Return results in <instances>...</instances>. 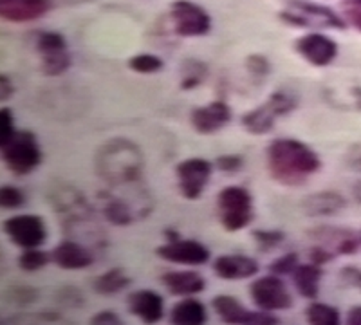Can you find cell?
Returning a JSON list of instances; mask_svg holds the SVG:
<instances>
[{
  "mask_svg": "<svg viewBox=\"0 0 361 325\" xmlns=\"http://www.w3.org/2000/svg\"><path fill=\"white\" fill-rule=\"evenodd\" d=\"M90 324L118 325V324H121V318H119L118 313H114V311H99V313L92 314V318H90Z\"/></svg>",
  "mask_w": 361,
  "mask_h": 325,
  "instance_id": "cell-41",
  "label": "cell"
},
{
  "mask_svg": "<svg viewBox=\"0 0 361 325\" xmlns=\"http://www.w3.org/2000/svg\"><path fill=\"white\" fill-rule=\"evenodd\" d=\"M282 2H286V4H289V2H295V0H282Z\"/></svg>",
  "mask_w": 361,
  "mask_h": 325,
  "instance_id": "cell-46",
  "label": "cell"
},
{
  "mask_svg": "<svg viewBox=\"0 0 361 325\" xmlns=\"http://www.w3.org/2000/svg\"><path fill=\"white\" fill-rule=\"evenodd\" d=\"M300 266V259L296 253H286L269 264V273L279 276H291L293 271Z\"/></svg>",
  "mask_w": 361,
  "mask_h": 325,
  "instance_id": "cell-33",
  "label": "cell"
},
{
  "mask_svg": "<svg viewBox=\"0 0 361 325\" xmlns=\"http://www.w3.org/2000/svg\"><path fill=\"white\" fill-rule=\"evenodd\" d=\"M156 255L166 262L179 264V266H202L209 260L212 253L202 243L195 239L166 240L156 247Z\"/></svg>",
  "mask_w": 361,
  "mask_h": 325,
  "instance_id": "cell-14",
  "label": "cell"
},
{
  "mask_svg": "<svg viewBox=\"0 0 361 325\" xmlns=\"http://www.w3.org/2000/svg\"><path fill=\"white\" fill-rule=\"evenodd\" d=\"M15 94V85L8 75H0V102H9Z\"/></svg>",
  "mask_w": 361,
  "mask_h": 325,
  "instance_id": "cell-42",
  "label": "cell"
},
{
  "mask_svg": "<svg viewBox=\"0 0 361 325\" xmlns=\"http://www.w3.org/2000/svg\"><path fill=\"white\" fill-rule=\"evenodd\" d=\"M128 69L137 75H156L164 69L163 58L152 53H140L128 60Z\"/></svg>",
  "mask_w": 361,
  "mask_h": 325,
  "instance_id": "cell-30",
  "label": "cell"
},
{
  "mask_svg": "<svg viewBox=\"0 0 361 325\" xmlns=\"http://www.w3.org/2000/svg\"><path fill=\"white\" fill-rule=\"evenodd\" d=\"M345 165L349 166L353 172H361V137L353 143L345 154Z\"/></svg>",
  "mask_w": 361,
  "mask_h": 325,
  "instance_id": "cell-39",
  "label": "cell"
},
{
  "mask_svg": "<svg viewBox=\"0 0 361 325\" xmlns=\"http://www.w3.org/2000/svg\"><path fill=\"white\" fill-rule=\"evenodd\" d=\"M295 51L312 67H327L336 60L338 44L327 35L312 31L295 42Z\"/></svg>",
  "mask_w": 361,
  "mask_h": 325,
  "instance_id": "cell-15",
  "label": "cell"
},
{
  "mask_svg": "<svg viewBox=\"0 0 361 325\" xmlns=\"http://www.w3.org/2000/svg\"><path fill=\"white\" fill-rule=\"evenodd\" d=\"M347 199L334 190H322L305 195L302 201V211L307 217H333L347 208Z\"/></svg>",
  "mask_w": 361,
  "mask_h": 325,
  "instance_id": "cell-21",
  "label": "cell"
},
{
  "mask_svg": "<svg viewBox=\"0 0 361 325\" xmlns=\"http://www.w3.org/2000/svg\"><path fill=\"white\" fill-rule=\"evenodd\" d=\"M360 243H361V231H360Z\"/></svg>",
  "mask_w": 361,
  "mask_h": 325,
  "instance_id": "cell-47",
  "label": "cell"
},
{
  "mask_svg": "<svg viewBox=\"0 0 361 325\" xmlns=\"http://www.w3.org/2000/svg\"><path fill=\"white\" fill-rule=\"evenodd\" d=\"M2 230L8 235V239L22 250L40 247L47 240V226L44 219L35 214L11 215L4 219Z\"/></svg>",
  "mask_w": 361,
  "mask_h": 325,
  "instance_id": "cell-12",
  "label": "cell"
},
{
  "mask_svg": "<svg viewBox=\"0 0 361 325\" xmlns=\"http://www.w3.org/2000/svg\"><path fill=\"white\" fill-rule=\"evenodd\" d=\"M217 217L230 233L244 230L255 219L253 195L244 186H226L217 195Z\"/></svg>",
  "mask_w": 361,
  "mask_h": 325,
  "instance_id": "cell-6",
  "label": "cell"
},
{
  "mask_svg": "<svg viewBox=\"0 0 361 325\" xmlns=\"http://www.w3.org/2000/svg\"><path fill=\"white\" fill-rule=\"evenodd\" d=\"M37 297L38 291L31 286H15V291H13V300L22 302V304H31L37 300Z\"/></svg>",
  "mask_w": 361,
  "mask_h": 325,
  "instance_id": "cell-40",
  "label": "cell"
},
{
  "mask_svg": "<svg viewBox=\"0 0 361 325\" xmlns=\"http://www.w3.org/2000/svg\"><path fill=\"white\" fill-rule=\"evenodd\" d=\"M208 75L209 69L202 60L188 58V60L180 63L179 89L180 91H193V89H197V87H201L206 82Z\"/></svg>",
  "mask_w": 361,
  "mask_h": 325,
  "instance_id": "cell-27",
  "label": "cell"
},
{
  "mask_svg": "<svg viewBox=\"0 0 361 325\" xmlns=\"http://www.w3.org/2000/svg\"><path fill=\"white\" fill-rule=\"evenodd\" d=\"M215 165L204 157H188L177 163L176 177L180 195L188 201H197L208 186Z\"/></svg>",
  "mask_w": 361,
  "mask_h": 325,
  "instance_id": "cell-11",
  "label": "cell"
},
{
  "mask_svg": "<svg viewBox=\"0 0 361 325\" xmlns=\"http://www.w3.org/2000/svg\"><path fill=\"white\" fill-rule=\"evenodd\" d=\"M25 204V195L20 188L11 185H4L0 188V206L4 210H18Z\"/></svg>",
  "mask_w": 361,
  "mask_h": 325,
  "instance_id": "cell-32",
  "label": "cell"
},
{
  "mask_svg": "<svg viewBox=\"0 0 361 325\" xmlns=\"http://www.w3.org/2000/svg\"><path fill=\"white\" fill-rule=\"evenodd\" d=\"M307 257L309 262H314L318 264V266H325V264L333 262V260L336 259V255H334L333 251L327 250V247L322 246V244H314V246L307 251Z\"/></svg>",
  "mask_w": 361,
  "mask_h": 325,
  "instance_id": "cell-38",
  "label": "cell"
},
{
  "mask_svg": "<svg viewBox=\"0 0 361 325\" xmlns=\"http://www.w3.org/2000/svg\"><path fill=\"white\" fill-rule=\"evenodd\" d=\"M305 318L311 325H340L341 313L334 305L311 300V304L305 309Z\"/></svg>",
  "mask_w": 361,
  "mask_h": 325,
  "instance_id": "cell-28",
  "label": "cell"
},
{
  "mask_svg": "<svg viewBox=\"0 0 361 325\" xmlns=\"http://www.w3.org/2000/svg\"><path fill=\"white\" fill-rule=\"evenodd\" d=\"M127 307L132 317L140 318L143 324H157L164 317V300L152 289H137L127 298Z\"/></svg>",
  "mask_w": 361,
  "mask_h": 325,
  "instance_id": "cell-19",
  "label": "cell"
},
{
  "mask_svg": "<svg viewBox=\"0 0 361 325\" xmlns=\"http://www.w3.org/2000/svg\"><path fill=\"white\" fill-rule=\"evenodd\" d=\"M170 20L177 37L199 38L212 31L209 13L192 0H173L170 4Z\"/></svg>",
  "mask_w": 361,
  "mask_h": 325,
  "instance_id": "cell-8",
  "label": "cell"
},
{
  "mask_svg": "<svg viewBox=\"0 0 361 325\" xmlns=\"http://www.w3.org/2000/svg\"><path fill=\"white\" fill-rule=\"evenodd\" d=\"M0 154L4 165L15 176H29L44 159L37 134L31 130L15 132L8 141L0 143Z\"/></svg>",
  "mask_w": 361,
  "mask_h": 325,
  "instance_id": "cell-5",
  "label": "cell"
},
{
  "mask_svg": "<svg viewBox=\"0 0 361 325\" xmlns=\"http://www.w3.org/2000/svg\"><path fill=\"white\" fill-rule=\"evenodd\" d=\"M99 202H102V215L107 223L112 226H130L132 223L147 217L152 211V201L145 188L134 190L130 199L127 195H119L118 190L112 188L111 192L99 194Z\"/></svg>",
  "mask_w": 361,
  "mask_h": 325,
  "instance_id": "cell-3",
  "label": "cell"
},
{
  "mask_svg": "<svg viewBox=\"0 0 361 325\" xmlns=\"http://www.w3.org/2000/svg\"><path fill=\"white\" fill-rule=\"evenodd\" d=\"M255 244L260 251H271L279 247L286 240V231L279 228H271V230H253L251 231Z\"/></svg>",
  "mask_w": 361,
  "mask_h": 325,
  "instance_id": "cell-31",
  "label": "cell"
},
{
  "mask_svg": "<svg viewBox=\"0 0 361 325\" xmlns=\"http://www.w3.org/2000/svg\"><path fill=\"white\" fill-rule=\"evenodd\" d=\"M298 109V98L286 91H276L269 98L251 109L240 118V125L251 136H266L275 128L276 121L283 116H289Z\"/></svg>",
  "mask_w": 361,
  "mask_h": 325,
  "instance_id": "cell-4",
  "label": "cell"
},
{
  "mask_svg": "<svg viewBox=\"0 0 361 325\" xmlns=\"http://www.w3.org/2000/svg\"><path fill=\"white\" fill-rule=\"evenodd\" d=\"M233 118V111L226 102L217 99L208 105L192 109L190 112V125L201 136H212L221 132Z\"/></svg>",
  "mask_w": 361,
  "mask_h": 325,
  "instance_id": "cell-17",
  "label": "cell"
},
{
  "mask_svg": "<svg viewBox=\"0 0 361 325\" xmlns=\"http://www.w3.org/2000/svg\"><path fill=\"white\" fill-rule=\"evenodd\" d=\"M214 165L222 173H237L243 170L244 157L238 154H221L215 157Z\"/></svg>",
  "mask_w": 361,
  "mask_h": 325,
  "instance_id": "cell-35",
  "label": "cell"
},
{
  "mask_svg": "<svg viewBox=\"0 0 361 325\" xmlns=\"http://www.w3.org/2000/svg\"><path fill=\"white\" fill-rule=\"evenodd\" d=\"M49 9V0H0V17L13 24L38 20Z\"/></svg>",
  "mask_w": 361,
  "mask_h": 325,
  "instance_id": "cell-20",
  "label": "cell"
},
{
  "mask_svg": "<svg viewBox=\"0 0 361 325\" xmlns=\"http://www.w3.org/2000/svg\"><path fill=\"white\" fill-rule=\"evenodd\" d=\"M37 53L40 56L42 73L45 76H62L73 66L67 40L62 33L44 31L37 37Z\"/></svg>",
  "mask_w": 361,
  "mask_h": 325,
  "instance_id": "cell-9",
  "label": "cell"
},
{
  "mask_svg": "<svg viewBox=\"0 0 361 325\" xmlns=\"http://www.w3.org/2000/svg\"><path fill=\"white\" fill-rule=\"evenodd\" d=\"M347 324L349 325H361V305H354L347 311Z\"/></svg>",
  "mask_w": 361,
  "mask_h": 325,
  "instance_id": "cell-43",
  "label": "cell"
},
{
  "mask_svg": "<svg viewBox=\"0 0 361 325\" xmlns=\"http://www.w3.org/2000/svg\"><path fill=\"white\" fill-rule=\"evenodd\" d=\"M49 262H53L51 253L42 251L40 247H27L18 257V268L25 273H37L44 269Z\"/></svg>",
  "mask_w": 361,
  "mask_h": 325,
  "instance_id": "cell-29",
  "label": "cell"
},
{
  "mask_svg": "<svg viewBox=\"0 0 361 325\" xmlns=\"http://www.w3.org/2000/svg\"><path fill=\"white\" fill-rule=\"evenodd\" d=\"M250 297L257 309L260 311H267V313H276V311H288L295 305L293 302L291 293H289L288 286L279 275L260 276V278L253 280L250 286Z\"/></svg>",
  "mask_w": 361,
  "mask_h": 325,
  "instance_id": "cell-10",
  "label": "cell"
},
{
  "mask_svg": "<svg viewBox=\"0 0 361 325\" xmlns=\"http://www.w3.org/2000/svg\"><path fill=\"white\" fill-rule=\"evenodd\" d=\"M51 259L56 264L60 269H67V271H78V269H87L94 264L96 255L92 247L85 246L78 240L67 239L63 243L58 244L51 251Z\"/></svg>",
  "mask_w": 361,
  "mask_h": 325,
  "instance_id": "cell-18",
  "label": "cell"
},
{
  "mask_svg": "<svg viewBox=\"0 0 361 325\" xmlns=\"http://www.w3.org/2000/svg\"><path fill=\"white\" fill-rule=\"evenodd\" d=\"M17 132L15 127V114L9 107L0 109V143L8 141Z\"/></svg>",
  "mask_w": 361,
  "mask_h": 325,
  "instance_id": "cell-37",
  "label": "cell"
},
{
  "mask_svg": "<svg viewBox=\"0 0 361 325\" xmlns=\"http://www.w3.org/2000/svg\"><path fill=\"white\" fill-rule=\"evenodd\" d=\"M214 273L222 280H246L259 273L260 266L253 257L219 255L214 260Z\"/></svg>",
  "mask_w": 361,
  "mask_h": 325,
  "instance_id": "cell-22",
  "label": "cell"
},
{
  "mask_svg": "<svg viewBox=\"0 0 361 325\" xmlns=\"http://www.w3.org/2000/svg\"><path fill=\"white\" fill-rule=\"evenodd\" d=\"M212 307L221 318V321L228 325H276L279 318L267 311H250L243 305V302L231 295H217L212 300Z\"/></svg>",
  "mask_w": 361,
  "mask_h": 325,
  "instance_id": "cell-13",
  "label": "cell"
},
{
  "mask_svg": "<svg viewBox=\"0 0 361 325\" xmlns=\"http://www.w3.org/2000/svg\"><path fill=\"white\" fill-rule=\"evenodd\" d=\"M350 195H353V199L357 204H361V179H357V181L350 186Z\"/></svg>",
  "mask_w": 361,
  "mask_h": 325,
  "instance_id": "cell-44",
  "label": "cell"
},
{
  "mask_svg": "<svg viewBox=\"0 0 361 325\" xmlns=\"http://www.w3.org/2000/svg\"><path fill=\"white\" fill-rule=\"evenodd\" d=\"M341 8L345 22L361 31V0H343Z\"/></svg>",
  "mask_w": 361,
  "mask_h": 325,
  "instance_id": "cell-36",
  "label": "cell"
},
{
  "mask_svg": "<svg viewBox=\"0 0 361 325\" xmlns=\"http://www.w3.org/2000/svg\"><path fill=\"white\" fill-rule=\"evenodd\" d=\"M354 286H357V288L361 289V269H357V273H356V280H354Z\"/></svg>",
  "mask_w": 361,
  "mask_h": 325,
  "instance_id": "cell-45",
  "label": "cell"
},
{
  "mask_svg": "<svg viewBox=\"0 0 361 325\" xmlns=\"http://www.w3.org/2000/svg\"><path fill=\"white\" fill-rule=\"evenodd\" d=\"M170 321L173 325H204L208 321V311L201 300L185 297V300L177 302L172 307Z\"/></svg>",
  "mask_w": 361,
  "mask_h": 325,
  "instance_id": "cell-25",
  "label": "cell"
},
{
  "mask_svg": "<svg viewBox=\"0 0 361 325\" xmlns=\"http://www.w3.org/2000/svg\"><path fill=\"white\" fill-rule=\"evenodd\" d=\"M161 284L173 297H193L206 289V280L197 271H166L161 275Z\"/></svg>",
  "mask_w": 361,
  "mask_h": 325,
  "instance_id": "cell-23",
  "label": "cell"
},
{
  "mask_svg": "<svg viewBox=\"0 0 361 325\" xmlns=\"http://www.w3.org/2000/svg\"><path fill=\"white\" fill-rule=\"evenodd\" d=\"M280 20L283 24L302 29H345L347 22L327 6L314 4L307 0H295L289 2L280 11Z\"/></svg>",
  "mask_w": 361,
  "mask_h": 325,
  "instance_id": "cell-7",
  "label": "cell"
},
{
  "mask_svg": "<svg viewBox=\"0 0 361 325\" xmlns=\"http://www.w3.org/2000/svg\"><path fill=\"white\" fill-rule=\"evenodd\" d=\"M94 168L111 188L132 186L141 181L145 157L141 149L127 137H114L102 145L94 156Z\"/></svg>",
  "mask_w": 361,
  "mask_h": 325,
  "instance_id": "cell-2",
  "label": "cell"
},
{
  "mask_svg": "<svg viewBox=\"0 0 361 325\" xmlns=\"http://www.w3.org/2000/svg\"><path fill=\"white\" fill-rule=\"evenodd\" d=\"M309 239L314 244H322L327 250H331L334 255H354L361 250L360 233L349 230V228L340 226H316L307 231Z\"/></svg>",
  "mask_w": 361,
  "mask_h": 325,
  "instance_id": "cell-16",
  "label": "cell"
},
{
  "mask_svg": "<svg viewBox=\"0 0 361 325\" xmlns=\"http://www.w3.org/2000/svg\"><path fill=\"white\" fill-rule=\"evenodd\" d=\"M130 284L132 278L125 273V269L112 268L92 280V289L102 297H112V295H118L123 289H127Z\"/></svg>",
  "mask_w": 361,
  "mask_h": 325,
  "instance_id": "cell-26",
  "label": "cell"
},
{
  "mask_svg": "<svg viewBox=\"0 0 361 325\" xmlns=\"http://www.w3.org/2000/svg\"><path fill=\"white\" fill-rule=\"evenodd\" d=\"M269 177L282 186H302L322 170V159L304 141L295 137H279L266 149Z\"/></svg>",
  "mask_w": 361,
  "mask_h": 325,
  "instance_id": "cell-1",
  "label": "cell"
},
{
  "mask_svg": "<svg viewBox=\"0 0 361 325\" xmlns=\"http://www.w3.org/2000/svg\"><path fill=\"white\" fill-rule=\"evenodd\" d=\"M291 278L300 297L307 298V300H316L318 295H320V282L324 278V269L314 262L300 264L298 268L293 271Z\"/></svg>",
  "mask_w": 361,
  "mask_h": 325,
  "instance_id": "cell-24",
  "label": "cell"
},
{
  "mask_svg": "<svg viewBox=\"0 0 361 325\" xmlns=\"http://www.w3.org/2000/svg\"><path fill=\"white\" fill-rule=\"evenodd\" d=\"M246 70L255 80H264L271 73V62L267 56L259 53H253L246 58Z\"/></svg>",
  "mask_w": 361,
  "mask_h": 325,
  "instance_id": "cell-34",
  "label": "cell"
}]
</instances>
